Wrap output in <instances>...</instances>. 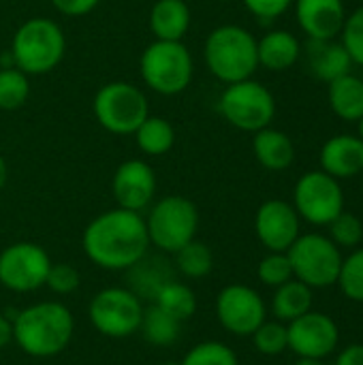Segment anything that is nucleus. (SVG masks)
Instances as JSON below:
<instances>
[{"mask_svg": "<svg viewBox=\"0 0 363 365\" xmlns=\"http://www.w3.org/2000/svg\"><path fill=\"white\" fill-rule=\"evenodd\" d=\"M329 240L342 248H355L363 240V225L355 214L342 212L329 225Z\"/></svg>", "mask_w": 363, "mask_h": 365, "instance_id": "f704fd0d", "label": "nucleus"}, {"mask_svg": "<svg viewBox=\"0 0 363 365\" xmlns=\"http://www.w3.org/2000/svg\"><path fill=\"white\" fill-rule=\"evenodd\" d=\"M160 365H180V361H165V364Z\"/></svg>", "mask_w": 363, "mask_h": 365, "instance_id": "a18cd8bd", "label": "nucleus"}, {"mask_svg": "<svg viewBox=\"0 0 363 365\" xmlns=\"http://www.w3.org/2000/svg\"><path fill=\"white\" fill-rule=\"evenodd\" d=\"M289 349L297 357L306 359H325L338 346L340 334L332 317L323 312H306L300 319L291 321L287 327Z\"/></svg>", "mask_w": 363, "mask_h": 365, "instance_id": "4468645a", "label": "nucleus"}, {"mask_svg": "<svg viewBox=\"0 0 363 365\" xmlns=\"http://www.w3.org/2000/svg\"><path fill=\"white\" fill-rule=\"evenodd\" d=\"M180 329H182V323L169 317L158 306L152 304L150 308L143 310L139 331L145 338V342H150L152 346H171L173 342H178Z\"/></svg>", "mask_w": 363, "mask_h": 365, "instance_id": "bb28decb", "label": "nucleus"}, {"mask_svg": "<svg viewBox=\"0 0 363 365\" xmlns=\"http://www.w3.org/2000/svg\"><path fill=\"white\" fill-rule=\"evenodd\" d=\"M300 214L282 199L261 203L255 216V233L270 252H287L300 237Z\"/></svg>", "mask_w": 363, "mask_h": 365, "instance_id": "2eb2a0df", "label": "nucleus"}, {"mask_svg": "<svg viewBox=\"0 0 363 365\" xmlns=\"http://www.w3.org/2000/svg\"><path fill=\"white\" fill-rule=\"evenodd\" d=\"M111 192L118 207L141 214L154 201L156 173L145 160L131 158L116 169L111 180Z\"/></svg>", "mask_w": 363, "mask_h": 365, "instance_id": "dca6fc26", "label": "nucleus"}, {"mask_svg": "<svg viewBox=\"0 0 363 365\" xmlns=\"http://www.w3.org/2000/svg\"><path fill=\"white\" fill-rule=\"evenodd\" d=\"M86 257L101 269L124 272L137 265L150 248L145 220L139 212L107 210L88 222L81 235Z\"/></svg>", "mask_w": 363, "mask_h": 365, "instance_id": "f257e3e1", "label": "nucleus"}, {"mask_svg": "<svg viewBox=\"0 0 363 365\" xmlns=\"http://www.w3.org/2000/svg\"><path fill=\"white\" fill-rule=\"evenodd\" d=\"M252 152L259 165L267 171H285L295 160V145L291 137L272 126H265L255 133Z\"/></svg>", "mask_w": 363, "mask_h": 365, "instance_id": "aec40b11", "label": "nucleus"}, {"mask_svg": "<svg viewBox=\"0 0 363 365\" xmlns=\"http://www.w3.org/2000/svg\"><path fill=\"white\" fill-rule=\"evenodd\" d=\"M336 365H363V344H351V346H347L338 355Z\"/></svg>", "mask_w": 363, "mask_h": 365, "instance_id": "ea45409f", "label": "nucleus"}, {"mask_svg": "<svg viewBox=\"0 0 363 365\" xmlns=\"http://www.w3.org/2000/svg\"><path fill=\"white\" fill-rule=\"evenodd\" d=\"M293 207L306 222L325 227L344 212L342 186L325 171H308L295 184Z\"/></svg>", "mask_w": 363, "mask_h": 365, "instance_id": "9b49d317", "label": "nucleus"}, {"mask_svg": "<svg viewBox=\"0 0 363 365\" xmlns=\"http://www.w3.org/2000/svg\"><path fill=\"white\" fill-rule=\"evenodd\" d=\"M327 101L340 120L359 122L363 118V79L349 73L329 81Z\"/></svg>", "mask_w": 363, "mask_h": 365, "instance_id": "5701e85b", "label": "nucleus"}, {"mask_svg": "<svg viewBox=\"0 0 363 365\" xmlns=\"http://www.w3.org/2000/svg\"><path fill=\"white\" fill-rule=\"evenodd\" d=\"M216 319L229 334L246 338L265 321V304L255 289L229 284L216 297Z\"/></svg>", "mask_w": 363, "mask_h": 365, "instance_id": "ddd939ff", "label": "nucleus"}, {"mask_svg": "<svg viewBox=\"0 0 363 365\" xmlns=\"http://www.w3.org/2000/svg\"><path fill=\"white\" fill-rule=\"evenodd\" d=\"M13 342L34 359H49L66 351L75 334L73 312L60 302H39L15 314Z\"/></svg>", "mask_w": 363, "mask_h": 365, "instance_id": "f03ea898", "label": "nucleus"}, {"mask_svg": "<svg viewBox=\"0 0 363 365\" xmlns=\"http://www.w3.org/2000/svg\"><path fill=\"white\" fill-rule=\"evenodd\" d=\"M9 342H13V323H11V319H6V317L0 312V351H2Z\"/></svg>", "mask_w": 363, "mask_h": 365, "instance_id": "a19ab883", "label": "nucleus"}, {"mask_svg": "<svg viewBox=\"0 0 363 365\" xmlns=\"http://www.w3.org/2000/svg\"><path fill=\"white\" fill-rule=\"evenodd\" d=\"M257 276L265 287H280L293 278V267L287 257V252H270L261 259L257 267Z\"/></svg>", "mask_w": 363, "mask_h": 365, "instance_id": "72a5a7b5", "label": "nucleus"}, {"mask_svg": "<svg viewBox=\"0 0 363 365\" xmlns=\"http://www.w3.org/2000/svg\"><path fill=\"white\" fill-rule=\"evenodd\" d=\"M293 267V278L310 289H327L338 282L342 255L338 246L319 233L300 235L287 250Z\"/></svg>", "mask_w": 363, "mask_h": 365, "instance_id": "6e6552de", "label": "nucleus"}, {"mask_svg": "<svg viewBox=\"0 0 363 365\" xmlns=\"http://www.w3.org/2000/svg\"><path fill=\"white\" fill-rule=\"evenodd\" d=\"M250 338L255 342V349L261 355H267V357H276V355H280L282 351L289 349L287 325L280 323V321H263Z\"/></svg>", "mask_w": 363, "mask_h": 365, "instance_id": "2f4dec72", "label": "nucleus"}, {"mask_svg": "<svg viewBox=\"0 0 363 365\" xmlns=\"http://www.w3.org/2000/svg\"><path fill=\"white\" fill-rule=\"evenodd\" d=\"M312 306V289L295 278L276 287L272 297V312L280 323H291L302 314L310 312Z\"/></svg>", "mask_w": 363, "mask_h": 365, "instance_id": "b1692460", "label": "nucleus"}, {"mask_svg": "<svg viewBox=\"0 0 363 365\" xmlns=\"http://www.w3.org/2000/svg\"><path fill=\"white\" fill-rule=\"evenodd\" d=\"M6 178H9L6 160H4V156L0 154V190H2V188H4V184H6Z\"/></svg>", "mask_w": 363, "mask_h": 365, "instance_id": "79ce46f5", "label": "nucleus"}, {"mask_svg": "<svg viewBox=\"0 0 363 365\" xmlns=\"http://www.w3.org/2000/svg\"><path fill=\"white\" fill-rule=\"evenodd\" d=\"M51 259L34 242H15L0 252V284L13 293H32L45 287Z\"/></svg>", "mask_w": 363, "mask_h": 365, "instance_id": "f8f14e48", "label": "nucleus"}, {"mask_svg": "<svg viewBox=\"0 0 363 365\" xmlns=\"http://www.w3.org/2000/svg\"><path fill=\"white\" fill-rule=\"evenodd\" d=\"M152 302H154V306H158L160 310H165L169 317H173L180 323L193 319L195 312H197V295H195V291L188 284L178 282L175 278L165 282L158 289V293L154 295Z\"/></svg>", "mask_w": 363, "mask_h": 365, "instance_id": "393cba45", "label": "nucleus"}, {"mask_svg": "<svg viewBox=\"0 0 363 365\" xmlns=\"http://www.w3.org/2000/svg\"><path fill=\"white\" fill-rule=\"evenodd\" d=\"M143 310L145 308L141 304V297L135 295L131 289L107 287L92 297L88 306V317L92 327L101 336L122 340L139 331Z\"/></svg>", "mask_w": 363, "mask_h": 365, "instance_id": "9d476101", "label": "nucleus"}, {"mask_svg": "<svg viewBox=\"0 0 363 365\" xmlns=\"http://www.w3.org/2000/svg\"><path fill=\"white\" fill-rule=\"evenodd\" d=\"M81 284V278H79V272L68 265V263H51L49 267V274H47V280H45V287L49 291H53L56 295H71L79 289Z\"/></svg>", "mask_w": 363, "mask_h": 365, "instance_id": "e433bc0d", "label": "nucleus"}, {"mask_svg": "<svg viewBox=\"0 0 363 365\" xmlns=\"http://www.w3.org/2000/svg\"><path fill=\"white\" fill-rule=\"evenodd\" d=\"M242 2L255 17L265 19V21L280 17L293 4V0H242Z\"/></svg>", "mask_w": 363, "mask_h": 365, "instance_id": "4c0bfd02", "label": "nucleus"}, {"mask_svg": "<svg viewBox=\"0 0 363 365\" xmlns=\"http://www.w3.org/2000/svg\"><path fill=\"white\" fill-rule=\"evenodd\" d=\"M295 365H323L321 359H306V357H300V361Z\"/></svg>", "mask_w": 363, "mask_h": 365, "instance_id": "37998d69", "label": "nucleus"}, {"mask_svg": "<svg viewBox=\"0 0 363 365\" xmlns=\"http://www.w3.org/2000/svg\"><path fill=\"white\" fill-rule=\"evenodd\" d=\"M66 38L62 28L47 17H32L24 21L11 41L13 64L26 75H47L64 58Z\"/></svg>", "mask_w": 363, "mask_h": 365, "instance_id": "20e7f679", "label": "nucleus"}, {"mask_svg": "<svg viewBox=\"0 0 363 365\" xmlns=\"http://www.w3.org/2000/svg\"><path fill=\"white\" fill-rule=\"evenodd\" d=\"M98 2L101 0H51L53 9L62 15H68V17L88 15L98 6Z\"/></svg>", "mask_w": 363, "mask_h": 365, "instance_id": "58836bf2", "label": "nucleus"}, {"mask_svg": "<svg viewBox=\"0 0 363 365\" xmlns=\"http://www.w3.org/2000/svg\"><path fill=\"white\" fill-rule=\"evenodd\" d=\"M96 122L113 135H133L150 115L145 94L128 81L105 83L92 103Z\"/></svg>", "mask_w": 363, "mask_h": 365, "instance_id": "0eeeda50", "label": "nucleus"}, {"mask_svg": "<svg viewBox=\"0 0 363 365\" xmlns=\"http://www.w3.org/2000/svg\"><path fill=\"white\" fill-rule=\"evenodd\" d=\"M306 56H308V66H310L312 75L327 83L342 75H349L351 66H353L349 51L336 38H327V41L310 38L308 47H306Z\"/></svg>", "mask_w": 363, "mask_h": 365, "instance_id": "6ab92c4d", "label": "nucleus"}, {"mask_svg": "<svg viewBox=\"0 0 363 365\" xmlns=\"http://www.w3.org/2000/svg\"><path fill=\"white\" fill-rule=\"evenodd\" d=\"M257 56L261 66L280 73L291 68L300 60L302 45L297 36L291 34L289 30H272L261 41H257Z\"/></svg>", "mask_w": 363, "mask_h": 365, "instance_id": "4be33fe9", "label": "nucleus"}, {"mask_svg": "<svg viewBox=\"0 0 363 365\" xmlns=\"http://www.w3.org/2000/svg\"><path fill=\"white\" fill-rule=\"evenodd\" d=\"M295 17L308 38L327 41L342 32L347 9L342 0H295Z\"/></svg>", "mask_w": 363, "mask_h": 365, "instance_id": "f3484780", "label": "nucleus"}, {"mask_svg": "<svg viewBox=\"0 0 363 365\" xmlns=\"http://www.w3.org/2000/svg\"><path fill=\"white\" fill-rule=\"evenodd\" d=\"M218 109L231 126L246 133H257L272 124L276 115V98L263 83L244 79L225 88Z\"/></svg>", "mask_w": 363, "mask_h": 365, "instance_id": "1a4fd4ad", "label": "nucleus"}, {"mask_svg": "<svg viewBox=\"0 0 363 365\" xmlns=\"http://www.w3.org/2000/svg\"><path fill=\"white\" fill-rule=\"evenodd\" d=\"M143 220L150 246H156L167 255H173L193 242L199 231V210L182 195H169L152 203L150 214Z\"/></svg>", "mask_w": 363, "mask_h": 365, "instance_id": "423d86ee", "label": "nucleus"}, {"mask_svg": "<svg viewBox=\"0 0 363 365\" xmlns=\"http://www.w3.org/2000/svg\"><path fill=\"white\" fill-rule=\"evenodd\" d=\"M173 257H175L178 272L188 280H199L212 274V267H214L212 250L199 240L188 242L178 252H173Z\"/></svg>", "mask_w": 363, "mask_h": 365, "instance_id": "c85d7f7f", "label": "nucleus"}, {"mask_svg": "<svg viewBox=\"0 0 363 365\" xmlns=\"http://www.w3.org/2000/svg\"><path fill=\"white\" fill-rule=\"evenodd\" d=\"M139 73L150 90L163 96H175L193 81V56L182 41L154 38L139 58Z\"/></svg>", "mask_w": 363, "mask_h": 365, "instance_id": "39448f33", "label": "nucleus"}, {"mask_svg": "<svg viewBox=\"0 0 363 365\" xmlns=\"http://www.w3.org/2000/svg\"><path fill=\"white\" fill-rule=\"evenodd\" d=\"M338 284L349 299L363 304V248L342 259Z\"/></svg>", "mask_w": 363, "mask_h": 365, "instance_id": "473e14b6", "label": "nucleus"}, {"mask_svg": "<svg viewBox=\"0 0 363 365\" xmlns=\"http://www.w3.org/2000/svg\"><path fill=\"white\" fill-rule=\"evenodd\" d=\"M357 124H359V139L363 141V118L359 120V122H357Z\"/></svg>", "mask_w": 363, "mask_h": 365, "instance_id": "c03bdc74", "label": "nucleus"}, {"mask_svg": "<svg viewBox=\"0 0 363 365\" xmlns=\"http://www.w3.org/2000/svg\"><path fill=\"white\" fill-rule=\"evenodd\" d=\"M133 135H135L139 150L143 154H150V156H163L175 143L173 124L160 115H148Z\"/></svg>", "mask_w": 363, "mask_h": 365, "instance_id": "a878e982", "label": "nucleus"}, {"mask_svg": "<svg viewBox=\"0 0 363 365\" xmlns=\"http://www.w3.org/2000/svg\"><path fill=\"white\" fill-rule=\"evenodd\" d=\"M203 58L210 73L227 86L250 79L259 68L257 38L242 26H218L205 38Z\"/></svg>", "mask_w": 363, "mask_h": 365, "instance_id": "7ed1b4c3", "label": "nucleus"}, {"mask_svg": "<svg viewBox=\"0 0 363 365\" xmlns=\"http://www.w3.org/2000/svg\"><path fill=\"white\" fill-rule=\"evenodd\" d=\"M30 96V81L24 71L17 66H2L0 68V109L15 111L19 109Z\"/></svg>", "mask_w": 363, "mask_h": 365, "instance_id": "c756f323", "label": "nucleus"}, {"mask_svg": "<svg viewBox=\"0 0 363 365\" xmlns=\"http://www.w3.org/2000/svg\"><path fill=\"white\" fill-rule=\"evenodd\" d=\"M340 36H342L340 43L349 51L353 64L363 66V4L351 15H347Z\"/></svg>", "mask_w": 363, "mask_h": 365, "instance_id": "c9c22d12", "label": "nucleus"}, {"mask_svg": "<svg viewBox=\"0 0 363 365\" xmlns=\"http://www.w3.org/2000/svg\"><path fill=\"white\" fill-rule=\"evenodd\" d=\"M126 272H131V280H133L131 291L139 297H150V299H154L158 289L171 280L167 263L163 259H148V255Z\"/></svg>", "mask_w": 363, "mask_h": 365, "instance_id": "cd10ccee", "label": "nucleus"}, {"mask_svg": "<svg viewBox=\"0 0 363 365\" xmlns=\"http://www.w3.org/2000/svg\"><path fill=\"white\" fill-rule=\"evenodd\" d=\"M321 171L336 180H347L363 173V141L359 135H338L323 143Z\"/></svg>", "mask_w": 363, "mask_h": 365, "instance_id": "a211bd4d", "label": "nucleus"}, {"mask_svg": "<svg viewBox=\"0 0 363 365\" xmlns=\"http://www.w3.org/2000/svg\"><path fill=\"white\" fill-rule=\"evenodd\" d=\"M180 365H240V361L237 355L231 351V346L216 340H208L195 344L184 355Z\"/></svg>", "mask_w": 363, "mask_h": 365, "instance_id": "7c9ffc66", "label": "nucleus"}, {"mask_svg": "<svg viewBox=\"0 0 363 365\" xmlns=\"http://www.w3.org/2000/svg\"><path fill=\"white\" fill-rule=\"evenodd\" d=\"M190 28V6L184 0H156L150 9V30L158 41H182Z\"/></svg>", "mask_w": 363, "mask_h": 365, "instance_id": "412c9836", "label": "nucleus"}]
</instances>
